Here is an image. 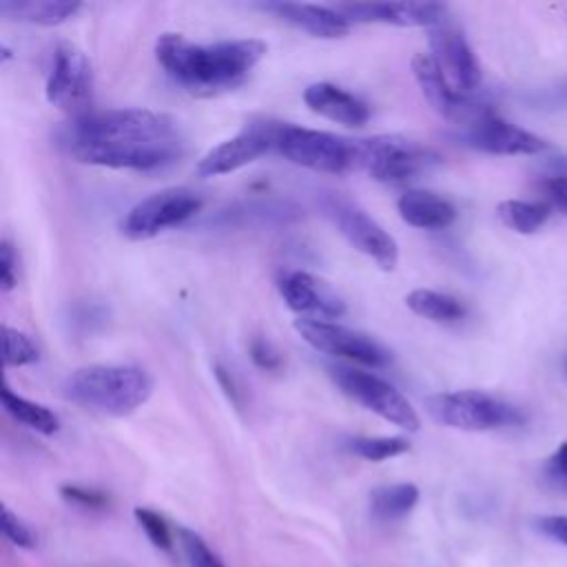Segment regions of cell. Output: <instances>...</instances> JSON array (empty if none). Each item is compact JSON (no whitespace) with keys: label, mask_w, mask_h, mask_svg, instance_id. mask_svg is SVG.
I'll list each match as a JSON object with an SVG mask.
<instances>
[{"label":"cell","mask_w":567,"mask_h":567,"mask_svg":"<svg viewBox=\"0 0 567 567\" xmlns=\"http://www.w3.org/2000/svg\"><path fill=\"white\" fill-rule=\"evenodd\" d=\"M135 520L140 523V527L144 529V534L148 536V540L159 547V549H171L173 538H171V529L164 520V516H159L157 512L148 509V507H135Z\"/></svg>","instance_id":"29"},{"label":"cell","mask_w":567,"mask_h":567,"mask_svg":"<svg viewBox=\"0 0 567 567\" xmlns=\"http://www.w3.org/2000/svg\"><path fill=\"white\" fill-rule=\"evenodd\" d=\"M405 306L414 315L436 323H454L465 317V306L456 297L439 290H430V288H416L408 292Z\"/></svg>","instance_id":"24"},{"label":"cell","mask_w":567,"mask_h":567,"mask_svg":"<svg viewBox=\"0 0 567 567\" xmlns=\"http://www.w3.org/2000/svg\"><path fill=\"white\" fill-rule=\"evenodd\" d=\"M549 168L556 171L554 175L567 177V157H556V159H551V162H549Z\"/></svg>","instance_id":"39"},{"label":"cell","mask_w":567,"mask_h":567,"mask_svg":"<svg viewBox=\"0 0 567 567\" xmlns=\"http://www.w3.org/2000/svg\"><path fill=\"white\" fill-rule=\"evenodd\" d=\"M80 11V2L69 0H2L0 16L4 20L53 27L62 24Z\"/></svg>","instance_id":"21"},{"label":"cell","mask_w":567,"mask_h":567,"mask_svg":"<svg viewBox=\"0 0 567 567\" xmlns=\"http://www.w3.org/2000/svg\"><path fill=\"white\" fill-rule=\"evenodd\" d=\"M536 525L545 536L567 547V516H540Z\"/></svg>","instance_id":"35"},{"label":"cell","mask_w":567,"mask_h":567,"mask_svg":"<svg viewBox=\"0 0 567 567\" xmlns=\"http://www.w3.org/2000/svg\"><path fill=\"white\" fill-rule=\"evenodd\" d=\"M264 11L275 13L277 18L286 20L288 24L303 29L315 38H343L350 31V20L341 16L332 7L306 4V2H266L261 4Z\"/></svg>","instance_id":"18"},{"label":"cell","mask_w":567,"mask_h":567,"mask_svg":"<svg viewBox=\"0 0 567 567\" xmlns=\"http://www.w3.org/2000/svg\"><path fill=\"white\" fill-rule=\"evenodd\" d=\"M540 102L547 104L549 109H567V78H563V80L554 82L549 89H545Z\"/></svg>","instance_id":"38"},{"label":"cell","mask_w":567,"mask_h":567,"mask_svg":"<svg viewBox=\"0 0 567 567\" xmlns=\"http://www.w3.org/2000/svg\"><path fill=\"white\" fill-rule=\"evenodd\" d=\"M350 450L365 461H385L410 450V441L403 436H357L350 441Z\"/></svg>","instance_id":"26"},{"label":"cell","mask_w":567,"mask_h":567,"mask_svg":"<svg viewBox=\"0 0 567 567\" xmlns=\"http://www.w3.org/2000/svg\"><path fill=\"white\" fill-rule=\"evenodd\" d=\"M2 357L7 368H20V365H31L38 361L40 352L38 346L29 334H24L18 328L2 326Z\"/></svg>","instance_id":"27"},{"label":"cell","mask_w":567,"mask_h":567,"mask_svg":"<svg viewBox=\"0 0 567 567\" xmlns=\"http://www.w3.org/2000/svg\"><path fill=\"white\" fill-rule=\"evenodd\" d=\"M177 540L190 567H224L221 558L206 545V540L197 532L188 527H177Z\"/></svg>","instance_id":"28"},{"label":"cell","mask_w":567,"mask_h":567,"mask_svg":"<svg viewBox=\"0 0 567 567\" xmlns=\"http://www.w3.org/2000/svg\"><path fill=\"white\" fill-rule=\"evenodd\" d=\"M213 370H215L217 383L221 385V390H224V394L228 396V401H230L235 408H241V390H239L235 377H233L224 365H219V363H215Z\"/></svg>","instance_id":"36"},{"label":"cell","mask_w":567,"mask_h":567,"mask_svg":"<svg viewBox=\"0 0 567 567\" xmlns=\"http://www.w3.org/2000/svg\"><path fill=\"white\" fill-rule=\"evenodd\" d=\"M543 188L547 193V197L567 213V177L563 175H551L543 182Z\"/></svg>","instance_id":"37"},{"label":"cell","mask_w":567,"mask_h":567,"mask_svg":"<svg viewBox=\"0 0 567 567\" xmlns=\"http://www.w3.org/2000/svg\"><path fill=\"white\" fill-rule=\"evenodd\" d=\"M275 151L303 168L317 173H346L359 168V144L328 131L306 128L288 122H277Z\"/></svg>","instance_id":"4"},{"label":"cell","mask_w":567,"mask_h":567,"mask_svg":"<svg viewBox=\"0 0 567 567\" xmlns=\"http://www.w3.org/2000/svg\"><path fill=\"white\" fill-rule=\"evenodd\" d=\"M303 102L312 113L343 126H361L370 120L368 104L332 82H315L306 86Z\"/></svg>","instance_id":"19"},{"label":"cell","mask_w":567,"mask_h":567,"mask_svg":"<svg viewBox=\"0 0 567 567\" xmlns=\"http://www.w3.org/2000/svg\"><path fill=\"white\" fill-rule=\"evenodd\" d=\"M266 49V42L255 38L197 44L182 33H162L155 42V58L166 75L188 93L213 95L241 84Z\"/></svg>","instance_id":"2"},{"label":"cell","mask_w":567,"mask_h":567,"mask_svg":"<svg viewBox=\"0 0 567 567\" xmlns=\"http://www.w3.org/2000/svg\"><path fill=\"white\" fill-rule=\"evenodd\" d=\"M412 73L423 97L441 117L470 126L492 113L487 104L454 91L430 53H416L412 58Z\"/></svg>","instance_id":"12"},{"label":"cell","mask_w":567,"mask_h":567,"mask_svg":"<svg viewBox=\"0 0 567 567\" xmlns=\"http://www.w3.org/2000/svg\"><path fill=\"white\" fill-rule=\"evenodd\" d=\"M425 410L436 423L465 432H487L520 421L516 408L478 390L432 394L425 399Z\"/></svg>","instance_id":"5"},{"label":"cell","mask_w":567,"mask_h":567,"mask_svg":"<svg viewBox=\"0 0 567 567\" xmlns=\"http://www.w3.org/2000/svg\"><path fill=\"white\" fill-rule=\"evenodd\" d=\"M18 284V259L9 239L0 241V288L2 292L13 290Z\"/></svg>","instance_id":"33"},{"label":"cell","mask_w":567,"mask_h":567,"mask_svg":"<svg viewBox=\"0 0 567 567\" xmlns=\"http://www.w3.org/2000/svg\"><path fill=\"white\" fill-rule=\"evenodd\" d=\"M295 330L308 346L332 357H341L370 368H383L392 361L390 350L377 339L334 321L299 317L295 321Z\"/></svg>","instance_id":"11"},{"label":"cell","mask_w":567,"mask_h":567,"mask_svg":"<svg viewBox=\"0 0 567 567\" xmlns=\"http://www.w3.org/2000/svg\"><path fill=\"white\" fill-rule=\"evenodd\" d=\"M405 224L423 230H443L456 219V208L445 197L430 190H408L396 202Z\"/></svg>","instance_id":"20"},{"label":"cell","mask_w":567,"mask_h":567,"mask_svg":"<svg viewBox=\"0 0 567 567\" xmlns=\"http://www.w3.org/2000/svg\"><path fill=\"white\" fill-rule=\"evenodd\" d=\"M64 396L104 416H128L153 394V379L135 365H84L64 379Z\"/></svg>","instance_id":"3"},{"label":"cell","mask_w":567,"mask_h":567,"mask_svg":"<svg viewBox=\"0 0 567 567\" xmlns=\"http://www.w3.org/2000/svg\"><path fill=\"white\" fill-rule=\"evenodd\" d=\"M275 131L277 122H250L237 135L206 151L199 157L195 173L199 177H217L255 162L266 151L275 148Z\"/></svg>","instance_id":"13"},{"label":"cell","mask_w":567,"mask_h":567,"mask_svg":"<svg viewBox=\"0 0 567 567\" xmlns=\"http://www.w3.org/2000/svg\"><path fill=\"white\" fill-rule=\"evenodd\" d=\"M0 399H2L4 412H7L13 421L27 425L29 430H35V432L47 434V436H49V434H55V432L60 430V419H58V414H55L53 410H49L47 405L35 403V401H31V399H27V396L13 392L9 385L2 388Z\"/></svg>","instance_id":"22"},{"label":"cell","mask_w":567,"mask_h":567,"mask_svg":"<svg viewBox=\"0 0 567 567\" xmlns=\"http://www.w3.org/2000/svg\"><path fill=\"white\" fill-rule=\"evenodd\" d=\"M461 140L467 146L492 155H534L545 148V142L538 135L501 120L494 113L465 126Z\"/></svg>","instance_id":"16"},{"label":"cell","mask_w":567,"mask_h":567,"mask_svg":"<svg viewBox=\"0 0 567 567\" xmlns=\"http://www.w3.org/2000/svg\"><path fill=\"white\" fill-rule=\"evenodd\" d=\"M430 49L432 58L452 84L454 91L470 95L481 84L478 60L467 44L465 35L450 24H439L430 29Z\"/></svg>","instance_id":"15"},{"label":"cell","mask_w":567,"mask_h":567,"mask_svg":"<svg viewBox=\"0 0 567 567\" xmlns=\"http://www.w3.org/2000/svg\"><path fill=\"white\" fill-rule=\"evenodd\" d=\"M350 22H381L394 27H439L447 7L441 2H350L334 7Z\"/></svg>","instance_id":"17"},{"label":"cell","mask_w":567,"mask_h":567,"mask_svg":"<svg viewBox=\"0 0 567 567\" xmlns=\"http://www.w3.org/2000/svg\"><path fill=\"white\" fill-rule=\"evenodd\" d=\"M0 51H2V55H0V60H2V62H7V60H9V58H11V51H9V47H7V44H4V42H0Z\"/></svg>","instance_id":"40"},{"label":"cell","mask_w":567,"mask_h":567,"mask_svg":"<svg viewBox=\"0 0 567 567\" xmlns=\"http://www.w3.org/2000/svg\"><path fill=\"white\" fill-rule=\"evenodd\" d=\"M62 496L69 501V503H75V505H82V507H91V509H97V507H104L106 505V496L93 487H82V485H62Z\"/></svg>","instance_id":"34"},{"label":"cell","mask_w":567,"mask_h":567,"mask_svg":"<svg viewBox=\"0 0 567 567\" xmlns=\"http://www.w3.org/2000/svg\"><path fill=\"white\" fill-rule=\"evenodd\" d=\"M543 476L551 489L567 494V441L560 443L545 461Z\"/></svg>","instance_id":"30"},{"label":"cell","mask_w":567,"mask_h":567,"mask_svg":"<svg viewBox=\"0 0 567 567\" xmlns=\"http://www.w3.org/2000/svg\"><path fill=\"white\" fill-rule=\"evenodd\" d=\"M359 168L377 182H405L439 164V155L403 135H374L357 140Z\"/></svg>","instance_id":"6"},{"label":"cell","mask_w":567,"mask_h":567,"mask_svg":"<svg viewBox=\"0 0 567 567\" xmlns=\"http://www.w3.org/2000/svg\"><path fill=\"white\" fill-rule=\"evenodd\" d=\"M496 215L507 228L520 235H532L549 219V206L543 202L505 199L496 206Z\"/></svg>","instance_id":"25"},{"label":"cell","mask_w":567,"mask_h":567,"mask_svg":"<svg viewBox=\"0 0 567 567\" xmlns=\"http://www.w3.org/2000/svg\"><path fill=\"white\" fill-rule=\"evenodd\" d=\"M44 93L49 104L80 117L91 111L93 102V71L82 49L73 42H60L53 49L51 71L47 75Z\"/></svg>","instance_id":"10"},{"label":"cell","mask_w":567,"mask_h":567,"mask_svg":"<svg viewBox=\"0 0 567 567\" xmlns=\"http://www.w3.org/2000/svg\"><path fill=\"white\" fill-rule=\"evenodd\" d=\"M321 210L332 219L337 230L352 248L370 257L379 268L394 270L399 264V246L394 237L350 199L330 193L321 199Z\"/></svg>","instance_id":"8"},{"label":"cell","mask_w":567,"mask_h":567,"mask_svg":"<svg viewBox=\"0 0 567 567\" xmlns=\"http://www.w3.org/2000/svg\"><path fill=\"white\" fill-rule=\"evenodd\" d=\"M2 534L7 536V540H11L16 547H33L35 545V534L33 529L18 516L13 514L9 507H2V520H0Z\"/></svg>","instance_id":"31"},{"label":"cell","mask_w":567,"mask_h":567,"mask_svg":"<svg viewBox=\"0 0 567 567\" xmlns=\"http://www.w3.org/2000/svg\"><path fill=\"white\" fill-rule=\"evenodd\" d=\"M277 290L286 306L303 319H339L346 315V301L321 279L306 270H284Z\"/></svg>","instance_id":"14"},{"label":"cell","mask_w":567,"mask_h":567,"mask_svg":"<svg viewBox=\"0 0 567 567\" xmlns=\"http://www.w3.org/2000/svg\"><path fill=\"white\" fill-rule=\"evenodd\" d=\"M332 379L346 396L374 412L377 416L385 419L388 423L408 432H416L421 427V419L412 403L385 379L346 365L332 368Z\"/></svg>","instance_id":"9"},{"label":"cell","mask_w":567,"mask_h":567,"mask_svg":"<svg viewBox=\"0 0 567 567\" xmlns=\"http://www.w3.org/2000/svg\"><path fill=\"white\" fill-rule=\"evenodd\" d=\"M419 501V487L414 483L381 485L370 492V512L381 523H392L412 512Z\"/></svg>","instance_id":"23"},{"label":"cell","mask_w":567,"mask_h":567,"mask_svg":"<svg viewBox=\"0 0 567 567\" xmlns=\"http://www.w3.org/2000/svg\"><path fill=\"white\" fill-rule=\"evenodd\" d=\"M248 352H250V359L257 368L266 370V372H275L281 368V357L279 352L272 348L270 341H266L264 337H252L250 339V346H248Z\"/></svg>","instance_id":"32"},{"label":"cell","mask_w":567,"mask_h":567,"mask_svg":"<svg viewBox=\"0 0 567 567\" xmlns=\"http://www.w3.org/2000/svg\"><path fill=\"white\" fill-rule=\"evenodd\" d=\"M55 140L75 162L106 168L151 171L182 153L177 122L151 109L89 111L60 126Z\"/></svg>","instance_id":"1"},{"label":"cell","mask_w":567,"mask_h":567,"mask_svg":"<svg viewBox=\"0 0 567 567\" xmlns=\"http://www.w3.org/2000/svg\"><path fill=\"white\" fill-rule=\"evenodd\" d=\"M202 197L186 186L162 188L137 202L120 221V233L131 241L153 239L202 210Z\"/></svg>","instance_id":"7"}]
</instances>
